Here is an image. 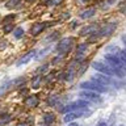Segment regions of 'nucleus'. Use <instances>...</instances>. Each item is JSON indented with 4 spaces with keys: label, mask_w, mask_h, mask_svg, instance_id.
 <instances>
[{
    "label": "nucleus",
    "mask_w": 126,
    "mask_h": 126,
    "mask_svg": "<svg viewBox=\"0 0 126 126\" xmlns=\"http://www.w3.org/2000/svg\"><path fill=\"white\" fill-rule=\"evenodd\" d=\"M17 126H26L25 124H20V125H17Z\"/></svg>",
    "instance_id": "nucleus-30"
},
{
    "label": "nucleus",
    "mask_w": 126,
    "mask_h": 126,
    "mask_svg": "<svg viewBox=\"0 0 126 126\" xmlns=\"http://www.w3.org/2000/svg\"><path fill=\"white\" fill-rule=\"evenodd\" d=\"M76 25H78V22H76V21H74V22H71V24H70V26H71V28H75Z\"/></svg>",
    "instance_id": "nucleus-27"
},
{
    "label": "nucleus",
    "mask_w": 126,
    "mask_h": 126,
    "mask_svg": "<svg viewBox=\"0 0 126 126\" xmlns=\"http://www.w3.org/2000/svg\"><path fill=\"white\" fill-rule=\"evenodd\" d=\"M41 80H42L41 75H37V76L33 79V81H32V87H33V88H38L39 84H41Z\"/></svg>",
    "instance_id": "nucleus-17"
},
{
    "label": "nucleus",
    "mask_w": 126,
    "mask_h": 126,
    "mask_svg": "<svg viewBox=\"0 0 126 126\" xmlns=\"http://www.w3.org/2000/svg\"><path fill=\"white\" fill-rule=\"evenodd\" d=\"M43 121H45L46 125H51L55 121V116L53 113H46L45 116H43Z\"/></svg>",
    "instance_id": "nucleus-16"
},
{
    "label": "nucleus",
    "mask_w": 126,
    "mask_h": 126,
    "mask_svg": "<svg viewBox=\"0 0 126 126\" xmlns=\"http://www.w3.org/2000/svg\"><path fill=\"white\" fill-rule=\"evenodd\" d=\"M94 12H96L94 8H88V9H85L84 12H81L80 17L81 18H89V17H92V16L94 15Z\"/></svg>",
    "instance_id": "nucleus-15"
},
{
    "label": "nucleus",
    "mask_w": 126,
    "mask_h": 126,
    "mask_svg": "<svg viewBox=\"0 0 126 126\" xmlns=\"http://www.w3.org/2000/svg\"><path fill=\"white\" fill-rule=\"evenodd\" d=\"M58 33H55V34H51V35H49V37H47V39H55V38H58Z\"/></svg>",
    "instance_id": "nucleus-26"
},
{
    "label": "nucleus",
    "mask_w": 126,
    "mask_h": 126,
    "mask_svg": "<svg viewBox=\"0 0 126 126\" xmlns=\"http://www.w3.org/2000/svg\"><path fill=\"white\" fill-rule=\"evenodd\" d=\"M72 42H74V39L71 38V37L63 38L62 41L58 43V46H57V50L59 51V53H62V54H66V53H68V51L71 50V46H72Z\"/></svg>",
    "instance_id": "nucleus-4"
},
{
    "label": "nucleus",
    "mask_w": 126,
    "mask_h": 126,
    "mask_svg": "<svg viewBox=\"0 0 126 126\" xmlns=\"http://www.w3.org/2000/svg\"><path fill=\"white\" fill-rule=\"evenodd\" d=\"M96 30H97V25H93V24H92V25L84 26V28H83V29H81V32H80V33H79V34H80V35H87V34L94 33V32H96Z\"/></svg>",
    "instance_id": "nucleus-14"
},
{
    "label": "nucleus",
    "mask_w": 126,
    "mask_h": 126,
    "mask_svg": "<svg viewBox=\"0 0 126 126\" xmlns=\"http://www.w3.org/2000/svg\"><path fill=\"white\" fill-rule=\"evenodd\" d=\"M12 120V117L9 116V114H5V116H3L1 118H0V126H3V125H7L8 122H9Z\"/></svg>",
    "instance_id": "nucleus-18"
},
{
    "label": "nucleus",
    "mask_w": 126,
    "mask_h": 126,
    "mask_svg": "<svg viewBox=\"0 0 126 126\" xmlns=\"http://www.w3.org/2000/svg\"><path fill=\"white\" fill-rule=\"evenodd\" d=\"M116 28H117V25H116V24H113V22L106 24L101 30H98V33L96 34V37H106V35H110L114 30H116Z\"/></svg>",
    "instance_id": "nucleus-6"
},
{
    "label": "nucleus",
    "mask_w": 126,
    "mask_h": 126,
    "mask_svg": "<svg viewBox=\"0 0 126 126\" xmlns=\"http://www.w3.org/2000/svg\"><path fill=\"white\" fill-rule=\"evenodd\" d=\"M57 102H58V96H57V94L51 96V97L49 98V100H47V104H49L50 106H54L55 104H57Z\"/></svg>",
    "instance_id": "nucleus-20"
},
{
    "label": "nucleus",
    "mask_w": 126,
    "mask_h": 126,
    "mask_svg": "<svg viewBox=\"0 0 126 126\" xmlns=\"http://www.w3.org/2000/svg\"><path fill=\"white\" fill-rule=\"evenodd\" d=\"M94 81H98L100 84H112V80L109 79V76H105V75H96L93 76Z\"/></svg>",
    "instance_id": "nucleus-12"
},
{
    "label": "nucleus",
    "mask_w": 126,
    "mask_h": 126,
    "mask_svg": "<svg viewBox=\"0 0 126 126\" xmlns=\"http://www.w3.org/2000/svg\"><path fill=\"white\" fill-rule=\"evenodd\" d=\"M97 126H106V124H105V122H100V124H98Z\"/></svg>",
    "instance_id": "nucleus-29"
},
{
    "label": "nucleus",
    "mask_w": 126,
    "mask_h": 126,
    "mask_svg": "<svg viewBox=\"0 0 126 126\" xmlns=\"http://www.w3.org/2000/svg\"><path fill=\"white\" fill-rule=\"evenodd\" d=\"M87 106H88V101H85V100H78V101L71 102L68 106H66V108H63L61 110H62V112H64V113H70V112H75V110L87 109Z\"/></svg>",
    "instance_id": "nucleus-2"
},
{
    "label": "nucleus",
    "mask_w": 126,
    "mask_h": 126,
    "mask_svg": "<svg viewBox=\"0 0 126 126\" xmlns=\"http://www.w3.org/2000/svg\"><path fill=\"white\" fill-rule=\"evenodd\" d=\"M62 3V0H50L49 1V5H58V4H61Z\"/></svg>",
    "instance_id": "nucleus-25"
},
{
    "label": "nucleus",
    "mask_w": 126,
    "mask_h": 126,
    "mask_svg": "<svg viewBox=\"0 0 126 126\" xmlns=\"http://www.w3.org/2000/svg\"><path fill=\"white\" fill-rule=\"evenodd\" d=\"M13 35H15L16 38H21L22 35H24V29H22V28H17V29H15Z\"/></svg>",
    "instance_id": "nucleus-19"
},
{
    "label": "nucleus",
    "mask_w": 126,
    "mask_h": 126,
    "mask_svg": "<svg viewBox=\"0 0 126 126\" xmlns=\"http://www.w3.org/2000/svg\"><path fill=\"white\" fill-rule=\"evenodd\" d=\"M47 68H49V64H43L42 67H39V68H38V72H41V74H45L46 71H47Z\"/></svg>",
    "instance_id": "nucleus-24"
},
{
    "label": "nucleus",
    "mask_w": 126,
    "mask_h": 126,
    "mask_svg": "<svg viewBox=\"0 0 126 126\" xmlns=\"http://www.w3.org/2000/svg\"><path fill=\"white\" fill-rule=\"evenodd\" d=\"M45 24H41V22H37V24H34L33 26H32V29H30V33L32 35H38L41 32L45 29Z\"/></svg>",
    "instance_id": "nucleus-11"
},
{
    "label": "nucleus",
    "mask_w": 126,
    "mask_h": 126,
    "mask_svg": "<svg viewBox=\"0 0 126 126\" xmlns=\"http://www.w3.org/2000/svg\"><path fill=\"white\" fill-rule=\"evenodd\" d=\"M24 102H25V105L29 106V108H34V106L38 105V97L35 96V94H32V96L26 97Z\"/></svg>",
    "instance_id": "nucleus-10"
},
{
    "label": "nucleus",
    "mask_w": 126,
    "mask_h": 126,
    "mask_svg": "<svg viewBox=\"0 0 126 126\" xmlns=\"http://www.w3.org/2000/svg\"><path fill=\"white\" fill-rule=\"evenodd\" d=\"M18 3H20V0H8V1L5 3V7L7 8H13V7L17 5Z\"/></svg>",
    "instance_id": "nucleus-21"
},
{
    "label": "nucleus",
    "mask_w": 126,
    "mask_h": 126,
    "mask_svg": "<svg viewBox=\"0 0 126 126\" xmlns=\"http://www.w3.org/2000/svg\"><path fill=\"white\" fill-rule=\"evenodd\" d=\"M68 126H80V125H79V124H76V122H72V124H70Z\"/></svg>",
    "instance_id": "nucleus-28"
},
{
    "label": "nucleus",
    "mask_w": 126,
    "mask_h": 126,
    "mask_svg": "<svg viewBox=\"0 0 126 126\" xmlns=\"http://www.w3.org/2000/svg\"><path fill=\"white\" fill-rule=\"evenodd\" d=\"M92 67H93L94 70H97V71H100V72H102V74H106L108 76H112V75H114V74H113V70L110 68V67L105 66V63L94 62L93 64H92Z\"/></svg>",
    "instance_id": "nucleus-7"
},
{
    "label": "nucleus",
    "mask_w": 126,
    "mask_h": 126,
    "mask_svg": "<svg viewBox=\"0 0 126 126\" xmlns=\"http://www.w3.org/2000/svg\"><path fill=\"white\" fill-rule=\"evenodd\" d=\"M80 97H83L85 101H93L96 104H100L102 101V98L100 97V94H97L96 92H91V91H83V92L79 93Z\"/></svg>",
    "instance_id": "nucleus-5"
},
{
    "label": "nucleus",
    "mask_w": 126,
    "mask_h": 126,
    "mask_svg": "<svg viewBox=\"0 0 126 126\" xmlns=\"http://www.w3.org/2000/svg\"><path fill=\"white\" fill-rule=\"evenodd\" d=\"M80 88L81 89H85V91H91V92H105V87L100 84L98 81H83L80 84Z\"/></svg>",
    "instance_id": "nucleus-1"
},
{
    "label": "nucleus",
    "mask_w": 126,
    "mask_h": 126,
    "mask_svg": "<svg viewBox=\"0 0 126 126\" xmlns=\"http://www.w3.org/2000/svg\"><path fill=\"white\" fill-rule=\"evenodd\" d=\"M3 30L5 32V33H9V32H12V30H13V26H12L11 24H8V25H5V26L3 28Z\"/></svg>",
    "instance_id": "nucleus-23"
},
{
    "label": "nucleus",
    "mask_w": 126,
    "mask_h": 126,
    "mask_svg": "<svg viewBox=\"0 0 126 126\" xmlns=\"http://www.w3.org/2000/svg\"><path fill=\"white\" fill-rule=\"evenodd\" d=\"M105 59L109 62V64L113 67H120V68H122L124 67V63H122L121 61H120V58H118V55H116V54H106L105 55Z\"/></svg>",
    "instance_id": "nucleus-8"
},
{
    "label": "nucleus",
    "mask_w": 126,
    "mask_h": 126,
    "mask_svg": "<svg viewBox=\"0 0 126 126\" xmlns=\"http://www.w3.org/2000/svg\"><path fill=\"white\" fill-rule=\"evenodd\" d=\"M50 49H49V47H46V49H43V50H41V53H39L38 55H37V59H41L42 57H43V55H45L46 53H47V51H49Z\"/></svg>",
    "instance_id": "nucleus-22"
},
{
    "label": "nucleus",
    "mask_w": 126,
    "mask_h": 126,
    "mask_svg": "<svg viewBox=\"0 0 126 126\" xmlns=\"http://www.w3.org/2000/svg\"><path fill=\"white\" fill-rule=\"evenodd\" d=\"M26 1H29V3H32V1H34V0H26Z\"/></svg>",
    "instance_id": "nucleus-31"
},
{
    "label": "nucleus",
    "mask_w": 126,
    "mask_h": 126,
    "mask_svg": "<svg viewBox=\"0 0 126 126\" xmlns=\"http://www.w3.org/2000/svg\"><path fill=\"white\" fill-rule=\"evenodd\" d=\"M89 114H91V110H88V109H80V110H75V112H70L64 117V122H71V121L76 120V118H80V117H88Z\"/></svg>",
    "instance_id": "nucleus-3"
},
{
    "label": "nucleus",
    "mask_w": 126,
    "mask_h": 126,
    "mask_svg": "<svg viewBox=\"0 0 126 126\" xmlns=\"http://www.w3.org/2000/svg\"><path fill=\"white\" fill-rule=\"evenodd\" d=\"M34 54H35V50H32V51H29L28 54L24 55V57H21V58L18 59V62H17V66H21V64H25V63H28L32 58L34 57Z\"/></svg>",
    "instance_id": "nucleus-9"
},
{
    "label": "nucleus",
    "mask_w": 126,
    "mask_h": 126,
    "mask_svg": "<svg viewBox=\"0 0 126 126\" xmlns=\"http://www.w3.org/2000/svg\"><path fill=\"white\" fill-rule=\"evenodd\" d=\"M87 47H88L87 43H81V45L78 46V49H76V61L83 59V55H84V51L87 50Z\"/></svg>",
    "instance_id": "nucleus-13"
}]
</instances>
